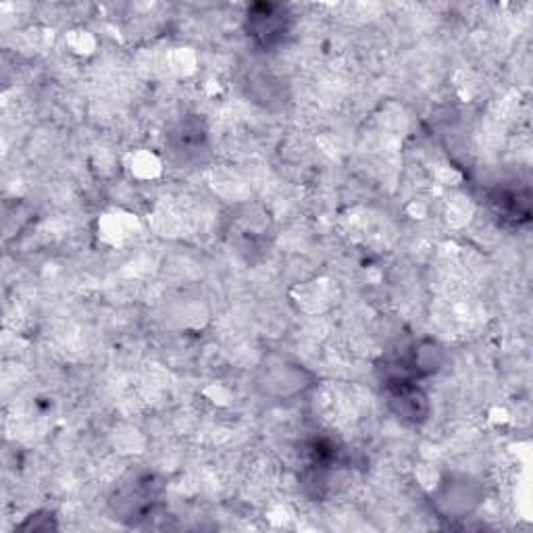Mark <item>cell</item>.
Listing matches in <instances>:
<instances>
[{"mask_svg": "<svg viewBox=\"0 0 533 533\" xmlns=\"http://www.w3.org/2000/svg\"><path fill=\"white\" fill-rule=\"evenodd\" d=\"M132 173L140 175V177H152L159 171V161L148 155V152H138V155L132 157V165H130Z\"/></svg>", "mask_w": 533, "mask_h": 533, "instance_id": "obj_7", "label": "cell"}, {"mask_svg": "<svg viewBox=\"0 0 533 533\" xmlns=\"http://www.w3.org/2000/svg\"><path fill=\"white\" fill-rule=\"evenodd\" d=\"M436 500L446 515L465 517L481 502V486L467 475L448 477L436 486Z\"/></svg>", "mask_w": 533, "mask_h": 533, "instance_id": "obj_2", "label": "cell"}, {"mask_svg": "<svg viewBox=\"0 0 533 533\" xmlns=\"http://www.w3.org/2000/svg\"><path fill=\"white\" fill-rule=\"evenodd\" d=\"M290 17L279 5H255L248 11V36L263 48L282 42L288 34Z\"/></svg>", "mask_w": 533, "mask_h": 533, "instance_id": "obj_3", "label": "cell"}, {"mask_svg": "<svg viewBox=\"0 0 533 533\" xmlns=\"http://www.w3.org/2000/svg\"><path fill=\"white\" fill-rule=\"evenodd\" d=\"M390 406L392 411L409 423H421L427 419L429 402L423 390L413 386V382L390 386Z\"/></svg>", "mask_w": 533, "mask_h": 533, "instance_id": "obj_4", "label": "cell"}, {"mask_svg": "<svg viewBox=\"0 0 533 533\" xmlns=\"http://www.w3.org/2000/svg\"><path fill=\"white\" fill-rule=\"evenodd\" d=\"M409 365H411V371L415 377H427V375H434L442 369L444 365V348L434 342V340H421L417 342L411 352H409Z\"/></svg>", "mask_w": 533, "mask_h": 533, "instance_id": "obj_5", "label": "cell"}, {"mask_svg": "<svg viewBox=\"0 0 533 533\" xmlns=\"http://www.w3.org/2000/svg\"><path fill=\"white\" fill-rule=\"evenodd\" d=\"M144 481H136L134 490H123L113 500L115 511L123 515L121 519H142L148 511H152V492L142 486Z\"/></svg>", "mask_w": 533, "mask_h": 533, "instance_id": "obj_6", "label": "cell"}, {"mask_svg": "<svg viewBox=\"0 0 533 533\" xmlns=\"http://www.w3.org/2000/svg\"><path fill=\"white\" fill-rule=\"evenodd\" d=\"M259 386L269 396L288 398V396H296V394H302L304 390H309L313 386V375L290 361L267 363L261 369Z\"/></svg>", "mask_w": 533, "mask_h": 533, "instance_id": "obj_1", "label": "cell"}]
</instances>
